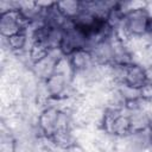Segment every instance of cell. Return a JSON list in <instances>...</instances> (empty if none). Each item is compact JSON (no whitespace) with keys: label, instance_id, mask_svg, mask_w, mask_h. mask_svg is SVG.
<instances>
[{"label":"cell","instance_id":"1","mask_svg":"<svg viewBox=\"0 0 152 152\" xmlns=\"http://www.w3.org/2000/svg\"><path fill=\"white\" fill-rule=\"evenodd\" d=\"M121 26L129 36L139 37L146 33H152V17L145 7L133 10L125 15Z\"/></svg>","mask_w":152,"mask_h":152},{"label":"cell","instance_id":"2","mask_svg":"<svg viewBox=\"0 0 152 152\" xmlns=\"http://www.w3.org/2000/svg\"><path fill=\"white\" fill-rule=\"evenodd\" d=\"M27 24H30V20L18 8H11L0 14V31L5 38L26 31Z\"/></svg>","mask_w":152,"mask_h":152},{"label":"cell","instance_id":"3","mask_svg":"<svg viewBox=\"0 0 152 152\" xmlns=\"http://www.w3.org/2000/svg\"><path fill=\"white\" fill-rule=\"evenodd\" d=\"M147 82H148V80H147L146 69H144L141 65H138L134 63H129L127 65H124L121 83L129 86L132 88L140 89Z\"/></svg>","mask_w":152,"mask_h":152},{"label":"cell","instance_id":"4","mask_svg":"<svg viewBox=\"0 0 152 152\" xmlns=\"http://www.w3.org/2000/svg\"><path fill=\"white\" fill-rule=\"evenodd\" d=\"M59 113H61V109H58L57 107L50 106L44 108L38 116V127L48 139H51L57 131Z\"/></svg>","mask_w":152,"mask_h":152},{"label":"cell","instance_id":"5","mask_svg":"<svg viewBox=\"0 0 152 152\" xmlns=\"http://www.w3.org/2000/svg\"><path fill=\"white\" fill-rule=\"evenodd\" d=\"M71 66V70L74 72H78V71H84L87 69H89L94 61V53L90 49L83 48V49H78L76 51H74L71 55L66 56Z\"/></svg>","mask_w":152,"mask_h":152},{"label":"cell","instance_id":"6","mask_svg":"<svg viewBox=\"0 0 152 152\" xmlns=\"http://www.w3.org/2000/svg\"><path fill=\"white\" fill-rule=\"evenodd\" d=\"M68 80L66 75L61 72H52L45 78V89L50 97L58 99L63 95V93L66 90Z\"/></svg>","mask_w":152,"mask_h":152},{"label":"cell","instance_id":"7","mask_svg":"<svg viewBox=\"0 0 152 152\" xmlns=\"http://www.w3.org/2000/svg\"><path fill=\"white\" fill-rule=\"evenodd\" d=\"M56 10L64 19L72 21L83 12V6H82V2L80 1L65 0V1L56 2Z\"/></svg>","mask_w":152,"mask_h":152},{"label":"cell","instance_id":"8","mask_svg":"<svg viewBox=\"0 0 152 152\" xmlns=\"http://www.w3.org/2000/svg\"><path fill=\"white\" fill-rule=\"evenodd\" d=\"M108 133L116 137H126L132 134V125H131L129 115H124L122 113H120L113 121Z\"/></svg>","mask_w":152,"mask_h":152},{"label":"cell","instance_id":"9","mask_svg":"<svg viewBox=\"0 0 152 152\" xmlns=\"http://www.w3.org/2000/svg\"><path fill=\"white\" fill-rule=\"evenodd\" d=\"M53 49H51L49 45H46L43 42H33L30 50H28V57L31 59V62L34 64L42 62L43 59H45L52 51Z\"/></svg>","mask_w":152,"mask_h":152},{"label":"cell","instance_id":"10","mask_svg":"<svg viewBox=\"0 0 152 152\" xmlns=\"http://www.w3.org/2000/svg\"><path fill=\"white\" fill-rule=\"evenodd\" d=\"M6 39H7L8 48L12 51H15V52L24 50V48L27 44V34H26V31L18 32V33H15V34L6 38Z\"/></svg>","mask_w":152,"mask_h":152},{"label":"cell","instance_id":"11","mask_svg":"<svg viewBox=\"0 0 152 152\" xmlns=\"http://www.w3.org/2000/svg\"><path fill=\"white\" fill-rule=\"evenodd\" d=\"M140 99L144 101H152V82H147L140 88Z\"/></svg>","mask_w":152,"mask_h":152},{"label":"cell","instance_id":"12","mask_svg":"<svg viewBox=\"0 0 152 152\" xmlns=\"http://www.w3.org/2000/svg\"><path fill=\"white\" fill-rule=\"evenodd\" d=\"M65 152H87L86 151V148L82 146V145H80V144H77V142H72V144H70L65 150H64Z\"/></svg>","mask_w":152,"mask_h":152},{"label":"cell","instance_id":"13","mask_svg":"<svg viewBox=\"0 0 152 152\" xmlns=\"http://www.w3.org/2000/svg\"><path fill=\"white\" fill-rule=\"evenodd\" d=\"M148 132L152 133V115L148 118Z\"/></svg>","mask_w":152,"mask_h":152},{"label":"cell","instance_id":"14","mask_svg":"<svg viewBox=\"0 0 152 152\" xmlns=\"http://www.w3.org/2000/svg\"><path fill=\"white\" fill-rule=\"evenodd\" d=\"M148 142L151 144V146H152V133H150V137H148Z\"/></svg>","mask_w":152,"mask_h":152}]
</instances>
